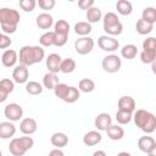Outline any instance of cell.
Listing matches in <instances>:
<instances>
[{
  "label": "cell",
  "instance_id": "1",
  "mask_svg": "<svg viewBox=\"0 0 156 156\" xmlns=\"http://www.w3.org/2000/svg\"><path fill=\"white\" fill-rule=\"evenodd\" d=\"M44 57H45V51L39 45H24L20 49L18 52L20 65H23L26 67L41 62Z\"/></svg>",
  "mask_w": 156,
  "mask_h": 156
},
{
  "label": "cell",
  "instance_id": "2",
  "mask_svg": "<svg viewBox=\"0 0 156 156\" xmlns=\"http://www.w3.org/2000/svg\"><path fill=\"white\" fill-rule=\"evenodd\" d=\"M21 15L17 10L12 7H1L0 9V26L4 34H13L17 30Z\"/></svg>",
  "mask_w": 156,
  "mask_h": 156
},
{
  "label": "cell",
  "instance_id": "3",
  "mask_svg": "<svg viewBox=\"0 0 156 156\" xmlns=\"http://www.w3.org/2000/svg\"><path fill=\"white\" fill-rule=\"evenodd\" d=\"M132 119H134L135 126L146 134H151L156 129V117H155V115L144 110V108L135 110L133 112V118Z\"/></svg>",
  "mask_w": 156,
  "mask_h": 156
},
{
  "label": "cell",
  "instance_id": "4",
  "mask_svg": "<svg viewBox=\"0 0 156 156\" xmlns=\"http://www.w3.org/2000/svg\"><path fill=\"white\" fill-rule=\"evenodd\" d=\"M34 145V140L30 135L12 138L9 144V151L12 156H23L28 150H30Z\"/></svg>",
  "mask_w": 156,
  "mask_h": 156
},
{
  "label": "cell",
  "instance_id": "5",
  "mask_svg": "<svg viewBox=\"0 0 156 156\" xmlns=\"http://www.w3.org/2000/svg\"><path fill=\"white\" fill-rule=\"evenodd\" d=\"M121 66H122L121 57L118 55H115V54H110V55L105 56L102 58V61H101V67L107 73H116V72H118Z\"/></svg>",
  "mask_w": 156,
  "mask_h": 156
},
{
  "label": "cell",
  "instance_id": "6",
  "mask_svg": "<svg viewBox=\"0 0 156 156\" xmlns=\"http://www.w3.org/2000/svg\"><path fill=\"white\" fill-rule=\"evenodd\" d=\"M94 39L91 37H79L74 41V50L79 55H88L94 49Z\"/></svg>",
  "mask_w": 156,
  "mask_h": 156
},
{
  "label": "cell",
  "instance_id": "7",
  "mask_svg": "<svg viewBox=\"0 0 156 156\" xmlns=\"http://www.w3.org/2000/svg\"><path fill=\"white\" fill-rule=\"evenodd\" d=\"M4 116L10 121V122H17L22 118L23 116V108L20 104L16 102H10L5 106L4 108Z\"/></svg>",
  "mask_w": 156,
  "mask_h": 156
},
{
  "label": "cell",
  "instance_id": "8",
  "mask_svg": "<svg viewBox=\"0 0 156 156\" xmlns=\"http://www.w3.org/2000/svg\"><path fill=\"white\" fill-rule=\"evenodd\" d=\"M98 45L101 50L107 51V52H113L119 48V41L115 37L110 35H100L98 39Z\"/></svg>",
  "mask_w": 156,
  "mask_h": 156
},
{
  "label": "cell",
  "instance_id": "9",
  "mask_svg": "<svg viewBox=\"0 0 156 156\" xmlns=\"http://www.w3.org/2000/svg\"><path fill=\"white\" fill-rule=\"evenodd\" d=\"M29 78V71L28 67L23 65H18L12 71V80L18 84H26Z\"/></svg>",
  "mask_w": 156,
  "mask_h": 156
},
{
  "label": "cell",
  "instance_id": "10",
  "mask_svg": "<svg viewBox=\"0 0 156 156\" xmlns=\"http://www.w3.org/2000/svg\"><path fill=\"white\" fill-rule=\"evenodd\" d=\"M111 124H112V118H111L110 113H107V112L99 113L94 119V126H95L96 130H99V132L106 130Z\"/></svg>",
  "mask_w": 156,
  "mask_h": 156
},
{
  "label": "cell",
  "instance_id": "11",
  "mask_svg": "<svg viewBox=\"0 0 156 156\" xmlns=\"http://www.w3.org/2000/svg\"><path fill=\"white\" fill-rule=\"evenodd\" d=\"M38 129V124L37 121L32 117H26L21 121L20 123V130L24 134V135H32L37 132Z\"/></svg>",
  "mask_w": 156,
  "mask_h": 156
},
{
  "label": "cell",
  "instance_id": "12",
  "mask_svg": "<svg viewBox=\"0 0 156 156\" xmlns=\"http://www.w3.org/2000/svg\"><path fill=\"white\" fill-rule=\"evenodd\" d=\"M61 61H62V58H61V56H60L58 54H55V52L50 54V55L46 57V60H45L48 71H49L50 73H56V74H57V73L60 72Z\"/></svg>",
  "mask_w": 156,
  "mask_h": 156
},
{
  "label": "cell",
  "instance_id": "13",
  "mask_svg": "<svg viewBox=\"0 0 156 156\" xmlns=\"http://www.w3.org/2000/svg\"><path fill=\"white\" fill-rule=\"evenodd\" d=\"M18 61V54L13 49H6L1 55V63L4 67H13Z\"/></svg>",
  "mask_w": 156,
  "mask_h": 156
},
{
  "label": "cell",
  "instance_id": "14",
  "mask_svg": "<svg viewBox=\"0 0 156 156\" xmlns=\"http://www.w3.org/2000/svg\"><path fill=\"white\" fill-rule=\"evenodd\" d=\"M117 106H118V110L121 111H126V112H130L133 113L135 111V100L129 96V95H124V96H121L118 102H117Z\"/></svg>",
  "mask_w": 156,
  "mask_h": 156
},
{
  "label": "cell",
  "instance_id": "15",
  "mask_svg": "<svg viewBox=\"0 0 156 156\" xmlns=\"http://www.w3.org/2000/svg\"><path fill=\"white\" fill-rule=\"evenodd\" d=\"M35 24L40 29H50L54 26V18H52V16L50 13L43 12V13H39L37 16Z\"/></svg>",
  "mask_w": 156,
  "mask_h": 156
},
{
  "label": "cell",
  "instance_id": "16",
  "mask_svg": "<svg viewBox=\"0 0 156 156\" xmlns=\"http://www.w3.org/2000/svg\"><path fill=\"white\" fill-rule=\"evenodd\" d=\"M138 147L140 151L147 154L149 151H151L152 149L156 147V141L152 136L150 135H144V136H140L138 139Z\"/></svg>",
  "mask_w": 156,
  "mask_h": 156
},
{
  "label": "cell",
  "instance_id": "17",
  "mask_svg": "<svg viewBox=\"0 0 156 156\" xmlns=\"http://www.w3.org/2000/svg\"><path fill=\"white\" fill-rule=\"evenodd\" d=\"M16 134V126L13 122L5 121L0 122V138L1 139H11Z\"/></svg>",
  "mask_w": 156,
  "mask_h": 156
},
{
  "label": "cell",
  "instance_id": "18",
  "mask_svg": "<svg viewBox=\"0 0 156 156\" xmlns=\"http://www.w3.org/2000/svg\"><path fill=\"white\" fill-rule=\"evenodd\" d=\"M102 140V135L99 130H89L83 136V143L87 146H94L98 145Z\"/></svg>",
  "mask_w": 156,
  "mask_h": 156
},
{
  "label": "cell",
  "instance_id": "19",
  "mask_svg": "<svg viewBox=\"0 0 156 156\" xmlns=\"http://www.w3.org/2000/svg\"><path fill=\"white\" fill-rule=\"evenodd\" d=\"M50 143L56 149H62L68 144V136L62 132H56L50 136Z\"/></svg>",
  "mask_w": 156,
  "mask_h": 156
},
{
  "label": "cell",
  "instance_id": "20",
  "mask_svg": "<svg viewBox=\"0 0 156 156\" xmlns=\"http://www.w3.org/2000/svg\"><path fill=\"white\" fill-rule=\"evenodd\" d=\"M107 133V136L111 139V140H121L123 136H124V129L119 126V124H111L106 130Z\"/></svg>",
  "mask_w": 156,
  "mask_h": 156
},
{
  "label": "cell",
  "instance_id": "21",
  "mask_svg": "<svg viewBox=\"0 0 156 156\" xmlns=\"http://www.w3.org/2000/svg\"><path fill=\"white\" fill-rule=\"evenodd\" d=\"M69 23L66 20H57L54 23V33L56 35H63V37H68L69 34Z\"/></svg>",
  "mask_w": 156,
  "mask_h": 156
},
{
  "label": "cell",
  "instance_id": "22",
  "mask_svg": "<svg viewBox=\"0 0 156 156\" xmlns=\"http://www.w3.org/2000/svg\"><path fill=\"white\" fill-rule=\"evenodd\" d=\"M60 83V80H58V77H57V74L56 73H50V72H48V73H45L44 74V77H43V88H46V89H49V90H54V88L57 85Z\"/></svg>",
  "mask_w": 156,
  "mask_h": 156
},
{
  "label": "cell",
  "instance_id": "23",
  "mask_svg": "<svg viewBox=\"0 0 156 156\" xmlns=\"http://www.w3.org/2000/svg\"><path fill=\"white\" fill-rule=\"evenodd\" d=\"M85 17H87V22L88 23H98L100 20H102V12L99 7L93 6L90 9L87 10L85 12Z\"/></svg>",
  "mask_w": 156,
  "mask_h": 156
},
{
  "label": "cell",
  "instance_id": "24",
  "mask_svg": "<svg viewBox=\"0 0 156 156\" xmlns=\"http://www.w3.org/2000/svg\"><path fill=\"white\" fill-rule=\"evenodd\" d=\"M91 30H93L91 24L88 23L87 21H80L74 24V33L79 37H89Z\"/></svg>",
  "mask_w": 156,
  "mask_h": 156
},
{
  "label": "cell",
  "instance_id": "25",
  "mask_svg": "<svg viewBox=\"0 0 156 156\" xmlns=\"http://www.w3.org/2000/svg\"><path fill=\"white\" fill-rule=\"evenodd\" d=\"M138 55V48L134 44H126L121 49V56L126 60H133Z\"/></svg>",
  "mask_w": 156,
  "mask_h": 156
},
{
  "label": "cell",
  "instance_id": "26",
  "mask_svg": "<svg viewBox=\"0 0 156 156\" xmlns=\"http://www.w3.org/2000/svg\"><path fill=\"white\" fill-rule=\"evenodd\" d=\"M116 10L122 16H129L133 11V5L128 0H118L116 2Z\"/></svg>",
  "mask_w": 156,
  "mask_h": 156
},
{
  "label": "cell",
  "instance_id": "27",
  "mask_svg": "<svg viewBox=\"0 0 156 156\" xmlns=\"http://www.w3.org/2000/svg\"><path fill=\"white\" fill-rule=\"evenodd\" d=\"M121 21L118 18V16L115 13V12H107L102 17V28L106 29L108 27H112V26H116Z\"/></svg>",
  "mask_w": 156,
  "mask_h": 156
},
{
  "label": "cell",
  "instance_id": "28",
  "mask_svg": "<svg viewBox=\"0 0 156 156\" xmlns=\"http://www.w3.org/2000/svg\"><path fill=\"white\" fill-rule=\"evenodd\" d=\"M39 43L41 46L49 48V46H54L55 45V33L54 30H46L45 33H43L39 38Z\"/></svg>",
  "mask_w": 156,
  "mask_h": 156
},
{
  "label": "cell",
  "instance_id": "29",
  "mask_svg": "<svg viewBox=\"0 0 156 156\" xmlns=\"http://www.w3.org/2000/svg\"><path fill=\"white\" fill-rule=\"evenodd\" d=\"M135 29H136V32L140 34V35H146V34H150L151 32H152V29H154V24H151V23H147L146 21H144V20H138V22H136V24H135Z\"/></svg>",
  "mask_w": 156,
  "mask_h": 156
},
{
  "label": "cell",
  "instance_id": "30",
  "mask_svg": "<svg viewBox=\"0 0 156 156\" xmlns=\"http://www.w3.org/2000/svg\"><path fill=\"white\" fill-rule=\"evenodd\" d=\"M76 61L72 58V57H67V58H63L61 61V65H60V72L65 73V74H68V73H72L74 69H76Z\"/></svg>",
  "mask_w": 156,
  "mask_h": 156
},
{
  "label": "cell",
  "instance_id": "31",
  "mask_svg": "<svg viewBox=\"0 0 156 156\" xmlns=\"http://www.w3.org/2000/svg\"><path fill=\"white\" fill-rule=\"evenodd\" d=\"M95 89V82L90 78H83L78 83V90L82 93H91Z\"/></svg>",
  "mask_w": 156,
  "mask_h": 156
},
{
  "label": "cell",
  "instance_id": "32",
  "mask_svg": "<svg viewBox=\"0 0 156 156\" xmlns=\"http://www.w3.org/2000/svg\"><path fill=\"white\" fill-rule=\"evenodd\" d=\"M43 85L39 82L35 80H29L26 83V91L29 95H40L43 93Z\"/></svg>",
  "mask_w": 156,
  "mask_h": 156
},
{
  "label": "cell",
  "instance_id": "33",
  "mask_svg": "<svg viewBox=\"0 0 156 156\" xmlns=\"http://www.w3.org/2000/svg\"><path fill=\"white\" fill-rule=\"evenodd\" d=\"M141 20L146 21L147 23H151V24H155L156 22V9L155 7H145L141 12Z\"/></svg>",
  "mask_w": 156,
  "mask_h": 156
},
{
  "label": "cell",
  "instance_id": "34",
  "mask_svg": "<svg viewBox=\"0 0 156 156\" xmlns=\"http://www.w3.org/2000/svg\"><path fill=\"white\" fill-rule=\"evenodd\" d=\"M133 118V113L130 112H126V111H121L118 110L116 112V121L119 126H124V124H128Z\"/></svg>",
  "mask_w": 156,
  "mask_h": 156
},
{
  "label": "cell",
  "instance_id": "35",
  "mask_svg": "<svg viewBox=\"0 0 156 156\" xmlns=\"http://www.w3.org/2000/svg\"><path fill=\"white\" fill-rule=\"evenodd\" d=\"M68 90H69V85L65 84V83H58L55 88H54V94L56 98L61 99L62 101L65 100V98L67 96L68 94Z\"/></svg>",
  "mask_w": 156,
  "mask_h": 156
},
{
  "label": "cell",
  "instance_id": "36",
  "mask_svg": "<svg viewBox=\"0 0 156 156\" xmlns=\"http://www.w3.org/2000/svg\"><path fill=\"white\" fill-rule=\"evenodd\" d=\"M80 98V91L78 90V88L73 87V85H69V90H68V94L67 96L65 98V102L67 104H74L76 101H78V99Z\"/></svg>",
  "mask_w": 156,
  "mask_h": 156
},
{
  "label": "cell",
  "instance_id": "37",
  "mask_svg": "<svg viewBox=\"0 0 156 156\" xmlns=\"http://www.w3.org/2000/svg\"><path fill=\"white\" fill-rule=\"evenodd\" d=\"M156 58V50H143L140 52V60L143 63H154Z\"/></svg>",
  "mask_w": 156,
  "mask_h": 156
},
{
  "label": "cell",
  "instance_id": "38",
  "mask_svg": "<svg viewBox=\"0 0 156 156\" xmlns=\"http://www.w3.org/2000/svg\"><path fill=\"white\" fill-rule=\"evenodd\" d=\"M0 88H2L7 94H11L15 90V82L10 78H4L0 80Z\"/></svg>",
  "mask_w": 156,
  "mask_h": 156
},
{
  "label": "cell",
  "instance_id": "39",
  "mask_svg": "<svg viewBox=\"0 0 156 156\" xmlns=\"http://www.w3.org/2000/svg\"><path fill=\"white\" fill-rule=\"evenodd\" d=\"M37 6V1L35 0H21L20 1V7L24 11V12H32Z\"/></svg>",
  "mask_w": 156,
  "mask_h": 156
},
{
  "label": "cell",
  "instance_id": "40",
  "mask_svg": "<svg viewBox=\"0 0 156 156\" xmlns=\"http://www.w3.org/2000/svg\"><path fill=\"white\" fill-rule=\"evenodd\" d=\"M37 5H39L41 10H52L56 5V1L55 0H39L37 1Z\"/></svg>",
  "mask_w": 156,
  "mask_h": 156
},
{
  "label": "cell",
  "instance_id": "41",
  "mask_svg": "<svg viewBox=\"0 0 156 156\" xmlns=\"http://www.w3.org/2000/svg\"><path fill=\"white\" fill-rule=\"evenodd\" d=\"M143 50H156V39L149 37L143 41Z\"/></svg>",
  "mask_w": 156,
  "mask_h": 156
},
{
  "label": "cell",
  "instance_id": "42",
  "mask_svg": "<svg viewBox=\"0 0 156 156\" xmlns=\"http://www.w3.org/2000/svg\"><path fill=\"white\" fill-rule=\"evenodd\" d=\"M11 44H12V40L10 39V37L0 32V49H7Z\"/></svg>",
  "mask_w": 156,
  "mask_h": 156
},
{
  "label": "cell",
  "instance_id": "43",
  "mask_svg": "<svg viewBox=\"0 0 156 156\" xmlns=\"http://www.w3.org/2000/svg\"><path fill=\"white\" fill-rule=\"evenodd\" d=\"M94 6V0H79L78 1V7L82 10H88Z\"/></svg>",
  "mask_w": 156,
  "mask_h": 156
},
{
  "label": "cell",
  "instance_id": "44",
  "mask_svg": "<svg viewBox=\"0 0 156 156\" xmlns=\"http://www.w3.org/2000/svg\"><path fill=\"white\" fill-rule=\"evenodd\" d=\"M68 40V37H63V35H56L55 34V45L54 46H63Z\"/></svg>",
  "mask_w": 156,
  "mask_h": 156
},
{
  "label": "cell",
  "instance_id": "45",
  "mask_svg": "<svg viewBox=\"0 0 156 156\" xmlns=\"http://www.w3.org/2000/svg\"><path fill=\"white\" fill-rule=\"evenodd\" d=\"M49 156H65V154H63V151L61 149H56L55 147L49 152Z\"/></svg>",
  "mask_w": 156,
  "mask_h": 156
},
{
  "label": "cell",
  "instance_id": "46",
  "mask_svg": "<svg viewBox=\"0 0 156 156\" xmlns=\"http://www.w3.org/2000/svg\"><path fill=\"white\" fill-rule=\"evenodd\" d=\"M9 95H10V94H7L2 88H0V104H1V102H4V101H6Z\"/></svg>",
  "mask_w": 156,
  "mask_h": 156
},
{
  "label": "cell",
  "instance_id": "47",
  "mask_svg": "<svg viewBox=\"0 0 156 156\" xmlns=\"http://www.w3.org/2000/svg\"><path fill=\"white\" fill-rule=\"evenodd\" d=\"M91 156H107V155H106V152L104 150H96V151L93 152Z\"/></svg>",
  "mask_w": 156,
  "mask_h": 156
},
{
  "label": "cell",
  "instance_id": "48",
  "mask_svg": "<svg viewBox=\"0 0 156 156\" xmlns=\"http://www.w3.org/2000/svg\"><path fill=\"white\" fill-rule=\"evenodd\" d=\"M117 156H132V155L129 152H127V151H121V152L117 154Z\"/></svg>",
  "mask_w": 156,
  "mask_h": 156
},
{
  "label": "cell",
  "instance_id": "49",
  "mask_svg": "<svg viewBox=\"0 0 156 156\" xmlns=\"http://www.w3.org/2000/svg\"><path fill=\"white\" fill-rule=\"evenodd\" d=\"M147 156H156V147L147 152Z\"/></svg>",
  "mask_w": 156,
  "mask_h": 156
},
{
  "label": "cell",
  "instance_id": "50",
  "mask_svg": "<svg viewBox=\"0 0 156 156\" xmlns=\"http://www.w3.org/2000/svg\"><path fill=\"white\" fill-rule=\"evenodd\" d=\"M0 156H2V151L1 150H0Z\"/></svg>",
  "mask_w": 156,
  "mask_h": 156
}]
</instances>
